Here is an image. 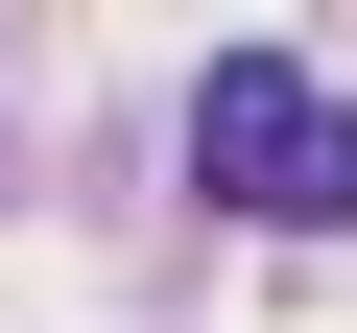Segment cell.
I'll return each mask as SVG.
<instances>
[{"instance_id":"1","label":"cell","mask_w":357,"mask_h":333,"mask_svg":"<svg viewBox=\"0 0 357 333\" xmlns=\"http://www.w3.org/2000/svg\"><path fill=\"white\" fill-rule=\"evenodd\" d=\"M191 191L262 215V238H333V215H357V95H333L310 48H215V72H191Z\"/></svg>"}]
</instances>
